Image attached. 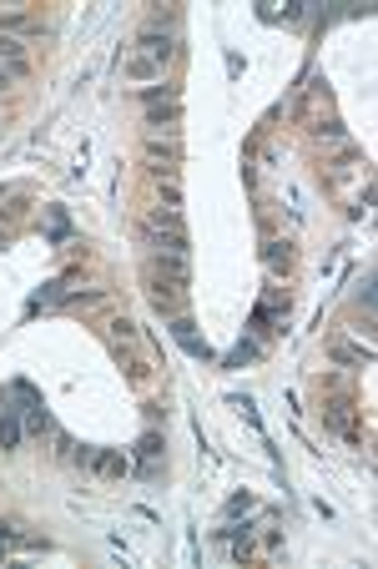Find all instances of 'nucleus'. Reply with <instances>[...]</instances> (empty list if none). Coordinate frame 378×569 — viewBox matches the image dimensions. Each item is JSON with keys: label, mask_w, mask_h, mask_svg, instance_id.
Segmentation results:
<instances>
[{"label": "nucleus", "mask_w": 378, "mask_h": 569, "mask_svg": "<svg viewBox=\"0 0 378 569\" xmlns=\"http://www.w3.org/2000/svg\"><path fill=\"white\" fill-rule=\"evenodd\" d=\"M146 121H151V126H172V121H177V101H167L161 111H146Z\"/></svg>", "instance_id": "ddd939ff"}, {"label": "nucleus", "mask_w": 378, "mask_h": 569, "mask_svg": "<svg viewBox=\"0 0 378 569\" xmlns=\"http://www.w3.org/2000/svg\"><path fill=\"white\" fill-rule=\"evenodd\" d=\"M112 332L122 337V343H131V337H136V323H126V318H117V323H112Z\"/></svg>", "instance_id": "2eb2a0df"}, {"label": "nucleus", "mask_w": 378, "mask_h": 569, "mask_svg": "<svg viewBox=\"0 0 378 569\" xmlns=\"http://www.w3.org/2000/svg\"><path fill=\"white\" fill-rule=\"evenodd\" d=\"M26 45L16 40V36H0V61H6V66H16V71H26V55H21Z\"/></svg>", "instance_id": "0eeeda50"}, {"label": "nucleus", "mask_w": 378, "mask_h": 569, "mask_svg": "<svg viewBox=\"0 0 378 569\" xmlns=\"http://www.w3.org/2000/svg\"><path fill=\"white\" fill-rule=\"evenodd\" d=\"M11 393L21 398L26 428H31V433H50V413H45V398H40V393H36V388H31L26 378H16V383H11Z\"/></svg>", "instance_id": "f257e3e1"}, {"label": "nucleus", "mask_w": 378, "mask_h": 569, "mask_svg": "<svg viewBox=\"0 0 378 569\" xmlns=\"http://www.w3.org/2000/svg\"><path fill=\"white\" fill-rule=\"evenodd\" d=\"M141 101H146V106H156V101H177V86H167V81H161V86L141 91Z\"/></svg>", "instance_id": "f8f14e48"}, {"label": "nucleus", "mask_w": 378, "mask_h": 569, "mask_svg": "<svg viewBox=\"0 0 378 569\" xmlns=\"http://www.w3.org/2000/svg\"><path fill=\"white\" fill-rule=\"evenodd\" d=\"M136 453H141V479H156V459H161V438L156 433H141V443H136Z\"/></svg>", "instance_id": "423d86ee"}, {"label": "nucleus", "mask_w": 378, "mask_h": 569, "mask_svg": "<svg viewBox=\"0 0 378 569\" xmlns=\"http://www.w3.org/2000/svg\"><path fill=\"white\" fill-rule=\"evenodd\" d=\"M318 136H328V141H343V126H338V121H328V126H318Z\"/></svg>", "instance_id": "dca6fc26"}, {"label": "nucleus", "mask_w": 378, "mask_h": 569, "mask_svg": "<svg viewBox=\"0 0 378 569\" xmlns=\"http://www.w3.org/2000/svg\"><path fill=\"white\" fill-rule=\"evenodd\" d=\"M26 71H16V66H0V86H11V81H21Z\"/></svg>", "instance_id": "f3484780"}, {"label": "nucleus", "mask_w": 378, "mask_h": 569, "mask_svg": "<svg viewBox=\"0 0 378 569\" xmlns=\"http://www.w3.org/2000/svg\"><path fill=\"white\" fill-rule=\"evenodd\" d=\"M6 31H21V36H36L40 26H36V21H26V16H0V36H6Z\"/></svg>", "instance_id": "9d476101"}, {"label": "nucleus", "mask_w": 378, "mask_h": 569, "mask_svg": "<svg viewBox=\"0 0 378 569\" xmlns=\"http://www.w3.org/2000/svg\"><path fill=\"white\" fill-rule=\"evenodd\" d=\"M252 358H257V343H237L232 358H227V368H242V363H252Z\"/></svg>", "instance_id": "4468645a"}, {"label": "nucleus", "mask_w": 378, "mask_h": 569, "mask_svg": "<svg viewBox=\"0 0 378 569\" xmlns=\"http://www.w3.org/2000/svg\"><path fill=\"white\" fill-rule=\"evenodd\" d=\"M122 71H126V76H136V81H156V76H161V66H156V61H146V55H131Z\"/></svg>", "instance_id": "6e6552de"}, {"label": "nucleus", "mask_w": 378, "mask_h": 569, "mask_svg": "<svg viewBox=\"0 0 378 569\" xmlns=\"http://www.w3.org/2000/svg\"><path fill=\"white\" fill-rule=\"evenodd\" d=\"M288 262H293V257H288V242H267V267H273V272L283 267V272H288Z\"/></svg>", "instance_id": "9b49d317"}, {"label": "nucleus", "mask_w": 378, "mask_h": 569, "mask_svg": "<svg viewBox=\"0 0 378 569\" xmlns=\"http://www.w3.org/2000/svg\"><path fill=\"white\" fill-rule=\"evenodd\" d=\"M146 227H156V232H187L177 212H151V222H146Z\"/></svg>", "instance_id": "1a4fd4ad"}, {"label": "nucleus", "mask_w": 378, "mask_h": 569, "mask_svg": "<svg viewBox=\"0 0 378 569\" xmlns=\"http://www.w3.org/2000/svg\"><path fill=\"white\" fill-rule=\"evenodd\" d=\"M172 337H177V343H182V348H187L192 358H202V363L212 358L207 337H197V323H192V318H182V313H177V318H172Z\"/></svg>", "instance_id": "7ed1b4c3"}, {"label": "nucleus", "mask_w": 378, "mask_h": 569, "mask_svg": "<svg viewBox=\"0 0 378 569\" xmlns=\"http://www.w3.org/2000/svg\"><path fill=\"white\" fill-rule=\"evenodd\" d=\"M21 433H26V423H21V408H16V393L6 388L0 393V448H16Z\"/></svg>", "instance_id": "f03ea898"}, {"label": "nucleus", "mask_w": 378, "mask_h": 569, "mask_svg": "<svg viewBox=\"0 0 378 569\" xmlns=\"http://www.w3.org/2000/svg\"><path fill=\"white\" fill-rule=\"evenodd\" d=\"M146 242H151V252H172V257H187L192 252L187 232H156V227H146Z\"/></svg>", "instance_id": "39448f33"}, {"label": "nucleus", "mask_w": 378, "mask_h": 569, "mask_svg": "<svg viewBox=\"0 0 378 569\" xmlns=\"http://www.w3.org/2000/svg\"><path fill=\"white\" fill-rule=\"evenodd\" d=\"M136 45L146 50V61H156V66H167V55L177 50L172 31H141V36H136Z\"/></svg>", "instance_id": "20e7f679"}]
</instances>
